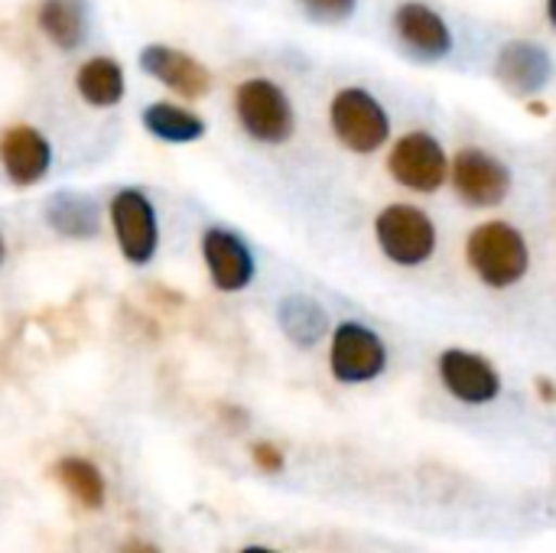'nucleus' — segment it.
<instances>
[{"label": "nucleus", "mask_w": 556, "mask_h": 553, "mask_svg": "<svg viewBox=\"0 0 556 553\" xmlns=\"http://www.w3.org/2000/svg\"><path fill=\"white\" fill-rule=\"evenodd\" d=\"M466 261L485 287L511 290L531 271V248H528V238L511 222L492 218L469 231Z\"/></svg>", "instance_id": "f257e3e1"}, {"label": "nucleus", "mask_w": 556, "mask_h": 553, "mask_svg": "<svg viewBox=\"0 0 556 553\" xmlns=\"http://www.w3.org/2000/svg\"><path fill=\"white\" fill-rule=\"evenodd\" d=\"M329 124L336 140L358 156L378 153L391 140V114L384 104L358 85L339 88L329 104Z\"/></svg>", "instance_id": "f03ea898"}, {"label": "nucleus", "mask_w": 556, "mask_h": 553, "mask_svg": "<svg viewBox=\"0 0 556 553\" xmlns=\"http://www.w3.org/2000/svg\"><path fill=\"white\" fill-rule=\"evenodd\" d=\"M108 225L117 254L130 267H147L160 254V215L143 189H117L108 202Z\"/></svg>", "instance_id": "7ed1b4c3"}, {"label": "nucleus", "mask_w": 556, "mask_h": 553, "mask_svg": "<svg viewBox=\"0 0 556 553\" xmlns=\"http://www.w3.org/2000/svg\"><path fill=\"white\" fill-rule=\"evenodd\" d=\"M375 241L397 267H424L440 244L437 222L410 202H391L375 218Z\"/></svg>", "instance_id": "20e7f679"}, {"label": "nucleus", "mask_w": 556, "mask_h": 553, "mask_svg": "<svg viewBox=\"0 0 556 553\" xmlns=\"http://www.w3.org/2000/svg\"><path fill=\"white\" fill-rule=\"evenodd\" d=\"M235 114L241 130L267 147H280L296 130L290 95L270 78H248L235 88Z\"/></svg>", "instance_id": "39448f33"}, {"label": "nucleus", "mask_w": 556, "mask_h": 553, "mask_svg": "<svg viewBox=\"0 0 556 553\" xmlns=\"http://www.w3.org/2000/svg\"><path fill=\"white\" fill-rule=\"evenodd\" d=\"M388 173L397 186L417 196H433L450 183V153L433 134L410 130L394 140L388 153Z\"/></svg>", "instance_id": "423d86ee"}, {"label": "nucleus", "mask_w": 556, "mask_h": 553, "mask_svg": "<svg viewBox=\"0 0 556 553\" xmlns=\"http://www.w3.org/2000/svg\"><path fill=\"white\" fill-rule=\"evenodd\" d=\"M388 368L384 339L365 323L345 319L332 329L329 339V372L339 385H368Z\"/></svg>", "instance_id": "0eeeda50"}, {"label": "nucleus", "mask_w": 556, "mask_h": 553, "mask_svg": "<svg viewBox=\"0 0 556 553\" xmlns=\"http://www.w3.org/2000/svg\"><path fill=\"white\" fill-rule=\"evenodd\" d=\"M456 196L472 209H498L511 192V169L482 147H463L450 160Z\"/></svg>", "instance_id": "6e6552de"}, {"label": "nucleus", "mask_w": 556, "mask_h": 553, "mask_svg": "<svg viewBox=\"0 0 556 553\" xmlns=\"http://www.w3.org/2000/svg\"><path fill=\"white\" fill-rule=\"evenodd\" d=\"M199 251H202L205 274H208V280H212V287L218 293H241V290H248L254 284L257 261H254L251 244L238 231L212 225V228L202 231Z\"/></svg>", "instance_id": "1a4fd4ad"}, {"label": "nucleus", "mask_w": 556, "mask_h": 553, "mask_svg": "<svg viewBox=\"0 0 556 553\" xmlns=\"http://www.w3.org/2000/svg\"><path fill=\"white\" fill-rule=\"evenodd\" d=\"M437 372H440V381L446 388V394L459 404H469V407H482V404H492L498 401L502 394V375L498 368L479 355V352H469V349H446L437 362Z\"/></svg>", "instance_id": "9d476101"}, {"label": "nucleus", "mask_w": 556, "mask_h": 553, "mask_svg": "<svg viewBox=\"0 0 556 553\" xmlns=\"http://www.w3.org/2000/svg\"><path fill=\"white\" fill-rule=\"evenodd\" d=\"M394 33L401 46L420 62H440L453 52V29L440 10L407 0L394 10Z\"/></svg>", "instance_id": "9b49d317"}, {"label": "nucleus", "mask_w": 556, "mask_h": 553, "mask_svg": "<svg viewBox=\"0 0 556 553\" xmlns=\"http://www.w3.org/2000/svg\"><path fill=\"white\" fill-rule=\"evenodd\" d=\"M0 166L7 179L20 189H29L46 179L52 166V147L42 130L29 124H13L0 137Z\"/></svg>", "instance_id": "f8f14e48"}, {"label": "nucleus", "mask_w": 556, "mask_h": 553, "mask_svg": "<svg viewBox=\"0 0 556 553\" xmlns=\"http://www.w3.org/2000/svg\"><path fill=\"white\" fill-rule=\"evenodd\" d=\"M498 78L502 85L518 95V98H534L541 95L551 78H554V62H551V52L538 42H528V39H515L508 42L502 52H498Z\"/></svg>", "instance_id": "ddd939ff"}, {"label": "nucleus", "mask_w": 556, "mask_h": 553, "mask_svg": "<svg viewBox=\"0 0 556 553\" xmlns=\"http://www.w3.org/2000/svg\"><path fill=\"white\" fill-rule=\"evenodd\" d=\"M140 65H143L147 75L160 78L169 91H176L182 98H192V101L205 98L208 88H212L208 68L199 59H192L189 52L173 49V46H160V42L147 46L140 52Z\"/></svg>", "instance_id": "4468645a"}, {"label": "nucleus", "mask_w": 556, "mask_h": 553, "mask_svg": "<svg viewBox=\"0 0 556 553\" xmlns=\"http://www.w3.org/2000/svg\"><path fill=\"white\" fill-rule=\"evenodd\" d=\"M49 476L59 482V489L85 512H101L108 502V482L98 463L88 456H59L49 469Z\"/></svg>", "instance_id": "2eb2a0df"}, {"label": "nucleus", "mask_w": 556, "mask_h": 553, "mask_svg": "<svg viewBox=\"0 0 556 553\" xmlns=\"http://www.w3.org/2000/svg\"><path fill=\"white\" fill-rule=\"evenodd\" d=\"M46 225L62 238L88 241L101 231V212L81 192H55L46 202Z\"/></svg>", "instance_id": "dca6fc26"}, {"label": "nucleus", "mask_w": 556, "mask_h": 553, "mask_svg": "<svg viewBox=\"0 0 556 553\" xmlns=\"http://www.w3.org/2000/svg\"><path fill=\"white\" fill-rule=\"evenodd\" d=\"M277 323H280L283 336L300 349H313L316 342H323V336L329 329V316H326L323 303H316L306 293L283 297L277 306Z\"/></svg>", "instance_id": "f3484780"}, {"label": "nucleus", "mask_w": 556, "mask_h": 553, "mask_svg": "<svg viewBox=\"0 0 556 553\" xmlns=\"http://www.w3.org/2000/svg\"><path fill=\"white\" fill-rule=\"evenodd\" d=\"M140 121H143L147 134H153L163 143H195L205 137V121L195 111L169 104V101L147 104Z\"/></svg>", "instance_id": "a211bd4d"}, {"label": "nucleus", "mask_w": 556, "mask_h": 553, "mask_svg": "<svg viewBox=\"0 0 556 553\" xmlns=\"http://www.w3.org/2000/svg\"><path fill=\"white\" fill-rule=\"evenodd\" d=\"M78 95L91 104V108H114L124 98V68L114 59H88L78 68Z\"/></svg>", "instance_id": "6ab92c4d"}, {"label": "nucleus", "mask_w": 556, "mask_h": 553, "mask_svg": "<svg viewBox=\"0 0 556 553\" xmlns=\"http://www.w3.org/2000/svg\"><path fill=\"white\" fill-rule=\"evenodd\" d=\"M39 26L55 46L75 49L88 33V16H85L81 0H42L39 3Z\"/></svg>", "instance_id": "aec40b11"}, {"label": "nucleus", "mask_w": 556, "mask_h": 553, "mask_svg": "<svg viewBox=\"0 0 556 553\" xmlns=\"http://www.w3.org/2000/svg\"><path fill=\"white\" fill-rule=\"evenodd\" d=\"M300 3L313 20H323V23H342L358 7V0H300Z\"/></svg>", "instance_id": "412c9836"}, {"label": "nucleus", "mask_w": 556, "mask_h": 553, "mask_svg": "<svg viewBox=\"0 0 556 553\" xmlns=\"http://www.w3.org/2000/svg\"><path fill=\"white\" fill-rule=\"evenodd\" d=\"M251 463H254L261 473H267V476H277V473H283V466H287L283 450H280L277 443H267V440H261V443L251 447Z\"/></svg>", "instance_id": "4be33fe9"}, {"label": "nucleus", "mask_w": 556, "mask_h": 553, "mask_svg": "<svg viewBox=\"0 0 556 553\" xmlns=\"http://www.w3.org/2000/svg\"><path fill=\"white\" fill-rule=\"evenodd\" d=\"M538 391H541V401L544 404H554L556 401V385L551 378H538Z\"/></svg>", "instance_id": "5701e85b"}, {"label": "nucleus", "mask_w": 556, "mask_h": 553, "mask_svg": "<svg viewBox=\"0 0 556 553\" xmlns=\"http://www.w3.org/2000/svg\"><path fill=\"white\" fill-rule=\"evenodd\" d=\"M121 553H163L156 544H147V541H127Z\"/></svg>", "instance_id": "b1692460"}, {"label": "nucleus", "mask_w": 556, "mask_h": 553, "mask_svg": "<svg viewBox=\"0 0 556 553\" xmlns=\"http://www.w3.org/2000/svg\"><path fill=\"white\" fill-rule=\"evenodd\" d=\"M238 553H280V551H274V548H267V544H248V548H241Z\"/></svg>", "instance_id": "393cba45"}, {"label": "nucleus", "mask_w": 556, "mask_h": 553, "mask_svg": "<svg viewBox=\"0 0 556 553\" xmlns=\"http://www.w3.org/2000/svg\"><path fill=\"white\" fill-rule=\"evenodd\" d=\"M547 16H551V26L556 29V0H547Z\"/></svg>", "instance_id": "a878e982"}, {"label": "nucleus", "mask_w": 556, "mask_h": 553, "mask_svg": "<svg viewBox=\"0 0 556 553\" xmlns=\"http://www.w3.org/2000/svg\"><path fill=\"white\" fill-rule=\"evenodd\" d=\"M3 261H7V238L0 235V267H3Z\"/></svg>", "instance_id": "bb28decb"}]
</instances>
